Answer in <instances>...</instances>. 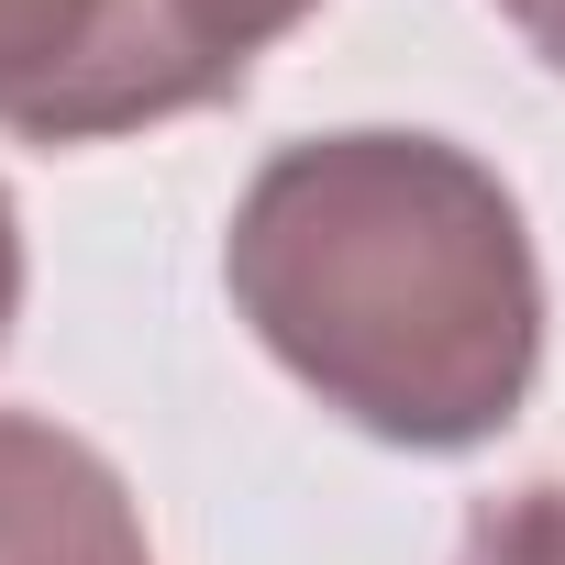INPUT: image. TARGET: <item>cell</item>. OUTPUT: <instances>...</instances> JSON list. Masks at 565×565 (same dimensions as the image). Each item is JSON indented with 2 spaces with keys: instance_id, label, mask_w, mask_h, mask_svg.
I'll return each instance as SVG.
<instances>
[{
  "instance_id": "3957f363",
  "label": "cell",
  "mask_w": 565,
  "mask_h": 565,
  "mask_svg": "<svg viewBox=\"0 0 565 565\" xmlns=\"http://www.w3.org/2000/svg\"><path fill=\"white\" fill-rule=\"evenodd\" d=\"M0 565H156L122 466L34 411H0Z\"/></svg>"
},
{
  "instance_id": "8992f818",
  "label": "cell",
  "mask_w": 565,
  "mask_h": 565,
  "mask_svg": "<svg viewBox=\"0 0 565 565\" xmlns=\"http://www.w3.org/2000/svg\"><path fill=\"white\" fill-rule=\"evenodd\" d=\"M12 322H23V211L0 189V344H12Z\"/></svg>"
},
{
  "instance_id": "5b68a950",
  "label": "cell",
  "mask_w": 565,
  "mask_h": 565,
  "mask_svg": "<svg viewBox=\"0 0 565 565\" xmlns=\"http://www.w3.org/2000/svg\"><path fill=\"white\" fill-rule=\"evenodd\" d=\"M499 23H510V34L554 67V78H565V0H499Z\"/></svg>"
},
{
  "instance_id": "277c9868",
  "label": "cell",
  "mask_w": 565,
  "mask_h": 565,
  "mask_svg": "<svg viewBox=\"0 0 565 565\" xmlns=\"http://www.w3.org/2000/svg\"><path fill=\"white\" fill-rule=\"evenodd\" d=\"M455 565H565V488H510V499H477Z\"/></svg>"
},
{
  "instance_id": "6da1fadb",
  "label": "cell",
  "mask_w": 565,
  "mask_h": 565,
  "mask_svg": "<svg viewBox=\"0 0 565 565\" xmlns=\"http://www.w3.org/2000/svg\"><path fill=\"white\" fill-rule=\"evenodd\" d=\"M233 311L322 411L399 455H477L543 377V266L510 178L444 134H300L222 233Z\"/></svg>"
},
{
  "instance_id": "7a4b0ae2",
  "label": "cell",
  "mask_w": 565,
  "mask_h": 565,
  "mask_svg": "<svg viewBox=\"0 0 565 565\" xmlns=\"http://www.w3.org/2000/svg\"><path fill=\"white\" fill-rule=\"evenodd\" d=\"M322 0H0V134L111 145L244 89Z\"/></svg>"
}]
</instances>
